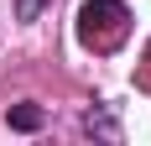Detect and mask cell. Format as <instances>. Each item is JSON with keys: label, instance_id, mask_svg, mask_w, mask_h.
Segmentation results:
<instances>
[{"label": "cell", "instance_id": "cell-4", "mask_svg": "<svg viewBox=\"0 0 151 146\" xmlns=\"http://www.w3.org/2000/svg\"><path fill=\"white\" fill-rule=\"evenodd\" d=\"M47 5H52V0H16V16H21V21H37Z\"/></svg>", "mask_w": 151, "mask_h": 146}, {"label": "cell", "instance_id": "cell-2", "mask_svg": "<svg viewBox=\"0 0 151 146\" xmlns=\"http://www.w3.org/2000/svg\"><path fill=\"white\" fill-rule=\"evenodd\" d=\"M5 120H11V131H42V120H47V115H42V104H16Z\"/></svg>", "mask_w": 151, "mask_h": 146}, {"label": "cell", "instance_id": "cell-5", "mask_svg": "<svg viewBox=\"0 0 151 146\" xmlns=\"http://www.w3.org/2000/svg\"><path fill=\"white\" fill-rule=\"evenodd\" d=\"M141 84L151 89V52H146V63H141Z\"/></svg>", "mask_w": 151, "mask_h": 146}, {"label": "cell", "instance_id": "cell-3", "mask_svg": "<svg viewBox=\"0 0 151 146\" xmlns=\"http://www.w3.org/2000/svg\"><path fill=\"white\" fill-rule=\"evenodd\" d=\"M83 131H89V136H104V141H115V136H120V125H115V120H109L104 110H89V120H83Z\"/></svg>", "mask_w": 151, "mask_h": 146}, {"label": "cell", "instance_id": "cell-1", "mask_svg": "<svg viewBox=\"0 0 151 146\" xmlns=\"http://www.w3.org/2000/svg\"><path fill=\"white\" fill-rule=\"evenodd\" d=\"M78 42L109 58V52H120L130 42V11H125V0H83L78 5Z\"/></svg>", "mask_w": 151, "mask_h": 146}]
</instances>
